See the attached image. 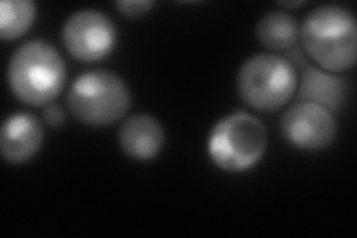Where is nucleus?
<instances>
[{
  "label": "nucleus",
  "instance_id": "9b49d317",
  "mask_svg": "<svg viewBox=\"0 0 357 238\" xmlns=\"http://www.w3.org/2000/svg\"><path fill=\"white\" fill-rule=\"evenodd\" d=\"M256 38L266 50L287 51L299 39L298 21L284 10H271L258 21Z\"/></svg>",
  "mask_w": 357,
  "mask_h": 238
},
{
  "label": "nucleus",
  "instance_id": "39448f33",
  "mask_svg": "<svg viewBox=\"0 0 357 238\" xmlns=\"http://www.w3.org/2000/svg\"><path fill=\"white\" fill-rule=\"evenodd\" d=\"M298 88L295 66L277 54H256L237 75V91L249 107L270 113L282 109Z\"/></svg>",
  "mask_w": 357,
  "mask_h": 238
},
{
  "label": "nucleus",
  "instance_id": "1a4fd4ad",
  "mask_svg": "<svg viewBox=\"0 0 357 238\" xmlns=\"http://www.w3.org/2000/svg\"><path fill=\"white\" fill-rule=\"evenodd\" d=\"M118 142L122 152L132 160L151 161L162 151L165 133L158 119L146 113H136L122 122Z\"/></svg>",
  "mask_w": 357,
  "mask_h": 238
},
{
  "label": "nucleus",
  "instance_id": "20e7f679",
  "mask_svg": "<svg viewBox=\"0 0 357 238\" xmlns=\"http://www.w3.org/2000/svg\"><path fill=\"white\" fill-rule=\"evenodd\" d=\"M266 143V128L259 118L248 112H234L211 128L207 152L223 172L243 173L262 160Z\"/></svg>",
  "mask_w": 357,
  "mask_h": 238
},
{
  "label": "nucleus",
  "instance_id": "6e6552de",
  "mask_svg": "<svg viewBox=\"0 0 357 238\" xmlns=\"http://www.w3.org/2000/svg\"><path fill=\"white\" fill-rule=\"evenodd\" d=\"M43 144L40 121L27 112L9 115L0 130V152L3 160L13 165L24 164L35 158Z\"/></svg>",
  "mask_w": 357,
  "mask_h": 238
},
{
  "label": "nucleus",
  "instance_id": "f8f14e48",
  "mask_svg": "<svg viewBox=\"0 0 357 238\" xmlns=\"http://www.w3.org/2000/svg\"><path fill=\"white\" fill-rule=\"evenodd\" d=\"M36 20V5L30 0H3L0 3V38L17 40L31 29Z\"/></svg>",
  "mask_w": 357,
  "mask_h": 238
},
{
  "label": "nucleus",
  "instance_id": "423d86ee",
  "mask_svg": "<svg viewBox=\"0 0 357 238\" xmlns=\"http://www.w3.org/2000/svg\"><path fill=\"white\" fill-rule=\"evenodd\" d=\"M63 45L75 60L94 63L106 59L116 47V27L106 14L82 9L64 21Z\"/></svg>",
  "mask_w": 357,
  "mask_h": 238
},
{
  "label": "nucleus",
  "instance_id": "2eb2a0df",
  "mask_svg": "<svg viewBox=\"0 0 357 238\" xmlns=\"http://www.w3.org/2000/svg\"><path fill=\"white\" fill-rule=\"evenodd\" d=\"M280 5L284 8H299V6L305 5V2H282Z\"/></svg>",
  "mask_w": 357,
  "mask_h": 238
},
{
  "label": "nucleus",
  "instance_id": "9d476101",
  "mask_svg": "<svg viewBox=\"0 0 357 238\" xmlns=\"http://www.w3.org/2000/svg\"><path fill=\"white\" fill-rule=\"evenodd\" d=\"M298 98L326 107L331 112L338 110L345 100V81L316 66H308L303 72Z\"/></svg>",
  "mask_w": 357,
  "mask_h": 238
},
{
  "label": "nucleus",
  "instance_id": "f03ea898",
  "mask_svg": "<svg viewBox=\"0 0 357 238\" xmlns=\"http://www.w3.org/2000/svg\"><path fill=\"white\" fill-rule=\"evenodd\" d=\"M66 64L52 43L33 39L10 57L8 85L13 94L29 106H48L66 84Z\"/></svg>",
  "mask_w": 357,
  "mask_h": 238
},
{
  "label": "nucleus",
  "instance_id": "7ed1b4c3",
  "mask_svg": "<svg viewBox=\"0 0 357 238\" xmlns=\"http://www.w3.org/2000/svg\"><path fill=\"white\" fill-rule=\"evenodd\" d=\"M132 98L127 82L107 70H91L77 76L67 94L75 119L89 127H107L126 117Z\"/></svg>",
  "mask_w": 357,
  "mask_h": 238
},
{
  "label": "nucleus",
  "instance_id": "ddd939ff",
  "mask_svg": "<svg viewBox=\"0 0 357 238\" xmlns=\"http://www.w3.org/2000/svg\"><path fill=\"white\" fill-rule=\"evenodd\" d=\"M153 5L155 3L151 0H124V2H118L116 8L121 10L122 15L136 18L148 14Z\"/></svg>",
  "mask_w": 357,
  "mask_h": 238
},
{
  "label": "nucleus",
  "instance_id": "4468645a",
  "mask_svg": "<svg viewBox=\"0 0 357 238\" xmlns=\"http://www.w3.org/2000/svg\"><path fill=\"white\" fill-rule=\"evenodd\" d=\"M43 119L50 127L57 128L61 127L66 119V113L59 105H48L43 109Z\"/></svg>",
  "mask_w": 357,
  "mask_h": 238
},
{
  "label": "nucleus",
  "instance_id": "f257e3e1",
  "mask_svg": "<svg viewBox=\"0 0 357 238\" xmlns=\"http://www.w3.org/2000/svg\"><path fill=\"white\" fill-rule=\"evenodd\" d=\"M299 38L310 59L319 69L331 73L349 70L357 60V24L353 13L338 5L312 9Z\"/></svg>",
  "mask_w": 357,
  "mask_h": 238
},
{
  "label": "nucleus",
  "instance_id": "0eeeda50",
  "mask_svg": "<svg viewBox=\"0 0 357 238\" xmlns=\"http://www.w3.org/2000/svg\"><path fill=\"white\" fill-rule=\"evenodd\" d=\"M280 128L287 143L308 152L331 146L338 131L333 112L308 101H298L289 107L283 115Z\"/></svg>",
  "mask_w": 357,
  "mask_h": 238
}]
</instances>
